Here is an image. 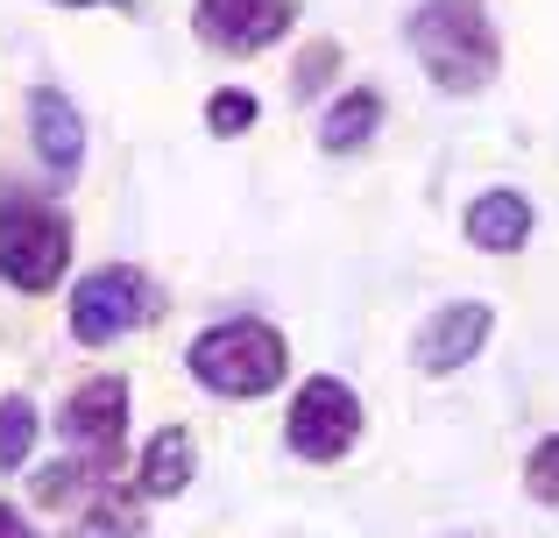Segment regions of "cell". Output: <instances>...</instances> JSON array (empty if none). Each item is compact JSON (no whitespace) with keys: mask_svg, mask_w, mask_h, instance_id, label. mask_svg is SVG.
<instances>
[{"mask_svg":"<svg viewBox=\"0 0 559 538\" xmlns=\"http://www.w3.org/2000/svg\"><path fill=\"white\" fill-rule=\"evenodd\" d=\"M404 43L418 57V71L447 99H475L503 71V36H496L481 0H418L404 22Z\"/></svg>","mask_w":559,"mask_h":538,"instance_id":"cell-1","label":"cell"},{"mask_svg":"<svg viewBox=\"0 0 559 538\" xmlns=\"http://www.w3.org/2000/svg\"><path fill=\"white\" fill-rule=\"evenodd\" d=\"M185 369H191L199 390H213V397H227V404H248V397H270L290 375V340L270 319L234 312V319H213V326L185 347Z\"/></svg>","mask_w":559,"mask_h":538,"instance_id":"cell-2","label":"cell"},{"mask_svg":"<svg viewBox=\"0 0 559 538\" xmlns=\"http://www.w3.org/2000/svg\"><path fill=\"white\" fill-rule=\"evenodd\" d=\"M64 263H71V220L43 192L8 184L0 192V284L43 298L64 284Z\"/></svg>","mask_w":559,"mask_h":538,"instance_id":"cell-3","label":"cell"},{"mask_svg":"<svg viewBox=\"0 0 559 538\" xmlns=\"http://www.w3.org/2000/svg\"><path fill=\"white\" fill-rule=\"evenodd\" d=\"M156 312H164V290L135 263H99L71 284V340L79 347H114L128 333H142Z\"/></svg>","mask_w":559,"mask_h":538,"instance_id":"cell-4","label":"cell"},{"mask_svg":"<svg viewBox=\"0 0 559 538\" xmlns=\"http://www.w3.org/2000/svg\"><path fill=\"white\" fill-rule=\"evenodd\" d=\"M57 432H64L71 461H85L99 482H114L128 468V375H85L57 411Z\"/></svg>","mask_w":559,"mask_h":538,"instance_id":"cell-5","label":"cell"},{"mask_svg":"<svg viewBox=\"0 0 559 538\" xmlns=\"http://www.w3.org/2000/svg\"><path fill=\"white\" fill-rule=\"evenodd\" d=\"M355 440H361V397L341 375H305L284 418V446L312 468H333V461L355 454Z\"/></svg>","mask_w":559,"mask_h":538,"instance_id":"cell-6","label":"cell"},{"mask_svg":"<svg viewBox=\"0 0 559 538\" xmlns=\"http://www.w3.org/2000/svg\"><path fill=\"white\" fill-rule=\"evenodd\" d=\"M290 22H298V0H199V8H191L199 43H205V50H219V57L270 50V43L290 36Z\"/></svg>","mask_w":559,"mask_h":538,"instance_id":"cell-7","label":"cell"},{"mask_svg":"<svg viewBox=\"0 0 559 538\" xmlns=\"http://www.w3.org/2000/svg\"><path fill=\"white\" fill-rule=\"evenodd\" d=\"M489 333H496L489 304L481 298H453V304H439V312L411 333V369L418 375H461L467 361L489 347Z\"/></svg>","mask_w":559,"mask_h":538,"instance_id":"cell-8","label":"cell"},{"mask_svg":"<svg viewBox=\"0 0 559 538\" xmlns=\"http://www.w3.org/2000/svg\"><path fill=\"white\" fill-rule=\"evenodd\" d=\"M28 142H36L43 170H50L57 184H71L79 164H85V113L71 107L57 85H36V93H28Z\"/></svg>","mask_w":559,"mask_h":538,"instance_id":"cell-9","label":"cell"},{"mask_svg":"<svg viewBox=\"0 0 559 538\" xmlns=\"http://www.w3.org/2000/svg\"><path fill=\"white\" fill-rule=\"evenodd\" d=\"M461 235L475 241L481 255H518L524 241H532V199H524V192H510V184H489V192H475V199H467Z\"/></svg>","mask_w":559,"mask_h":538,"instance_id":"cell-10","label":"cell"},{"mask_svg":"<svg viewBox=\"0 0 559 538\" xmlns=\"http://www.w3.org/2000/svg\"><path fill=\"white\" fill-rule=\"evenodd\" d=\"M191 475H199V440H191L185 426H164L150 446H142L135 497H156V503H170V497H185V489H191Z\"/></svg>","mask_w":559,"mask_h":538,"instance_id":"cell-11","label":"cell"},{"mask_svg":"<svg viewBox=\"0 0 559 538\" xmlns=\"http://www.w3.org/2000/svg\"><path fill=\"white\" fill-rule=\"evenodd\" d=\"M376 128H382V93L376 85H347V93L319 113V150L326 156H355V150L376 142Z\"/></svg>","mask_w":559,"mask_h":538,"instance_id":"cell-12","label":"cell"},{"mask_svg":"<svg viewBox=\"0 0 559 538\" xmlns=\"http://www.w3.org/2000/svg\"><path fill=\"white\" fill-rule=\"evenodd\" d=\"M64 538H150V517H142V497H135V489H121V482L93 489V497H85L79 511H71Z\"/></svg>","mask_w":559,"mask_h":538,"instance_id":"cell-13","label":"cell"},{"mask_svg":"<svg viewBox=\"0 0 559 538\" xmlns=\"http://www.w3.org/2000/svg\"><path fill=\"white\" fill-rule=\"evenodd\" d=\"M28 454H36V404L0 397V475L28 468Z\"/></svg>","mask_w":559,"mask_h":538,"instance_id":"cell-14","label":"cell"},{"mask_svg":"<svg viewBox=\"0 0 559 538\" xmlns=\"http://www.w3.org/2000/svg\"><path fill=\"white\" fill-rule=\"evenodd\" d=\"M262 121V99L248 93V85H219L213 99H205V128H213L219 142H234V135H248V128Z\"/></svg>","mask_w":559,"mask_h":538,"instance_id":"cell-15","label":"cell"},{"mask_svg":"<svg viewBox=\"0 0 559 538\" xmlns=\"http://www.w3.org/2000/svg\"><path fill=\"white\" fill-rule=\"evenodd\" d=\"M524 489H532L538 503H552V511H559V432H552V440H538L532 454H524Z\"/></svg>","mask_w":559,"mask_h":538,"instance_id":"cell-16","label":"cell"},{"mask_svg":"<svg viewBox=\"0 0 559 538\" xmlns=\"http://www.w3.org/2000/svg\"><path fill=\"white\" fill-rule=\"evenodd\" d=\"M333 64H341V43H305V57H298V79H290V99H312L319 85L333 79Z\"/></svg>","mask_w":559,"mask_h":538,"instance_id":"cell-17","label":"cell"},{"mask_svg":"<svg viewBox=\"0 0 559 538\" xmlns=\"http://www.w3.org/2000/svg\"><path fill=\"white\" fill-rule=\"evenodd\" d=\"M0 538H43V531L28 525V517L14 511V503H0Z\"/></svg>","mask_w":559,"mask_h":538,"instance_id":"cell-18","label":"cell"},{"mask_svg":"<svg viewBox=\"0 0 559 538\" xmlns=\"http://www.w3.org/2000/svg\"><path fill=\"white\" fill-rule=\"evenodd\" d=\"M50 8H114V14H135L128 0H50Z\"/></svg>","mask_w":559,"mask_h":538,"instance_id":"cell-19","label":"cell"}]
</instances>
